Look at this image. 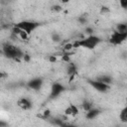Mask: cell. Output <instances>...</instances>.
Segmentation results:
<instances>
[{"mask_svg":"<svg viewBox=\"0 0 127 127\" xmlns=\"http://www.w3.org/2000/svg\"><path fill=\"white\" fill-rule=\"evenodd\" d=\"M126 38H127V33H120L115 30L110 37V43L113 45H120L126 40Z\"/></svg>","mask_w":127,"mask_h":127,"instance_id":"cell-4","label":"cell"},{"mask_svg":"<svg viewBox=\"0 0 127 127\" xmlns=\"http://www.w3.org/2000/svg\"><path fill=\"white\" fill-rule=\"evenodd\" d=\"M86 33H88L89 34V36L92 34V29L91 28H86Z\"/></svg>","mask_w":127,"mask_h":127,"instance_id":"cell-29","label":"cell"},{"mask_svg":"<svg viewBox=\"0 0 127 127\" xmlns=\"http://www.w3.org/2000/svg\"><path fill=\"white\" fill-rule=\"evenodd\" d=\"M64 87L59 83V82H56L52 85V90H51V94H50V99H53V98H56L58 97L63 91H64Z\"/></svg>","mask_w":127,"mask_h":127,"instance_id":"cell-6","label":"cell"},{"mask_svg":"<svg viewBox=\"0 0 127 127\" xmlns=\"http://www.w3.org/2000/svg\"><path fill=\"white\" fill-rule=\"evenodd\" d=\"M53 41H54V42H60V41H61L60 36H59L58 34H54V35H53Z\"/></svg>","mask_w":127,"mask_h":127,"instance_id":"cell-19","label":"cell"},{"mask_svg":"<svg viewBox=\"0 0 127 127\" xmlns=\"http://www.w3.org/2000/svg\"><path fill=\"white\" fill-rule=\"evenodd\" d=\"M7 76V73H5V72H2V71H0V79H2V78H5Z\"/></svg>","mask_w":127,"mask_h":127,"instance_id":"cell-25","label":"cell"},{"mask_svg":"<svg viewBox=\"0 0 127 127\" xmlns=\"http://www.w3.org/2000/svg\"><path fill=\"white\" fill-rule=\"evenodd\" d=\"M53 10H55V11H60V10H62V8H61V6H53Z\"/></svg>","mask_w":127,"mask_h":127,"instance_id":"cell-26","label":"cell"},{"mask_svg":"<svg viewBox=\"0 0 127 127\" xmlns=\"http://www.w3.org/2000/svg\"><path fill=\"white\" fill-rule=\"evenodd\" d=\"M51 122L53 123V124H55V125H58V126H62L63 124H64V121L62 120V119H59V118H56V119H52L51 120Z\"/></svg>","mask_w":127,"mask_h":127,"instance_id":"cell-16","label":"cell"},{"mask_svg":"<svg viewBox=\"0 0 127 127\" xmlns=\"http://www.w3.org/2000/svg\"><path fill=\"white\" fill-rule=\"evenodd\" d=\"M119 117H120V120H121L123 123L127 122V108H126V107H124V108L121 110V112H120V114H119Z\"/></svg>","mask_w":127,"mask_h":127,"instance_id":"cell-13","label":"cell"},{"mask_svg":"<svg viewBox=\"0 0 127 127\" xmlns=\"http://www.w3.org/2000/svg\"><path fill=\"white\" fill-rule=\"evenodd\" d=\"M66 71H67L69 76H72V75L74 76V74L76 73V66H75V64L73 63H68V65L66 67Z\"/></svg>","mask_w":127,"mask_h":127,"instance_id":"cell-11","label":"cell"},{"mask_svg":"<svg viewBox=\"0 0 127 127\" xmlns=\"http://www.w3.org/2000/svg\"><path fill=\"white\" fill-rule=\"evenodd\" d=\"M100 42H101V39H100L99 37L90 35V36H88V37H86V38H84V39L75 41L72 45H73V48L82 47V48H84V49L92 50V49H94Z\"/></svg>","mask_w":127,"mask_h":127,"instance_id":"cell-1","label":"cell"},{"mask_svg":"<svg viewBox=\"0 0 127 127\" xmlns=\"http://www.w3.org/2000/svg\"><path fill=\"white\" fill-rule=\"evenodd\" d=\"M2 51H3V54L9 58V59H12V60H15V61H20L21 59H23L24 57V53L16 46L12 45V44H5L2 48Z\"/></svg>","mask_w":127,"mask_h":127,"instance_id":"cell-2","label":"cell"},{"mask_svg":"<svg viewBox=\"0 0 127 127\" xmlns=\"http://www.w3.org/2000/svg\"><path fill=\"white\" fill-rule=\"evenodd\" d=\"M39 23H36V22H32V21H22V22H19L17 24H15V27L19 28L20 30L26 32L28 35L31 34L35 29H37L39 27Z\"/></svg>","mask_w":127,"mask_h":127,"instance_id":"cell-3","label":"cell"},{"mask_svg":"<svg viewBox=\"0 0 127 127\" xmlns=\"http://www.w3.org/2000/svg\"><path fill=\"white\" fill-rule=\"evenodd\" d=\"M87 82H88L95 90H97V91H99V92H105V91H107V90L110 88V85H109V84H105V83L100 82V81H98V80H96V79H88Z\"/></svg>","mask_w":127,"mask_h":127,"instance_id":"cell-5","label":"cell"},{"mask_svg":"<svg viewBox=\"0 0 127 127\" xmlns=\"http://www.w3.org/2000/svg\"><path fill=\"white\" fill-rule=\"evenodd\" d=\"M62 60L64 61V62H68L69 63V58H68V55H64L62 57Z\"/></svg>","mask_w":127,"mask_h":127,"instance_id":"cell-20","label":"cell"},{"mask_svg":"<svg viewBox=\"0 0 127 127\" xmlns=\"http://www.w3.org/2000/svg\"><path fill=\"white\" fill-rule=\"evenodd\" d=\"M23 60H24L25 62H29V61H30V57H29V55H24Z\"/></svg>","mask_w":127,"mask_h":127,"instance_id":"cell-24","label":"cell"},{"mask_svg":"<svg viewBox=\"0 0 127 127\" xmlns=\"http://www.w3.org/2000/svg\"><path fill=\"white\" fill-rule=\"evenodd\" d=\"M105 12H109V9L107 7H102L101 8V13H105Z\"/></svg>","mask_w":127,"mask_h":127,"instance_id":"cell-27","label":"cell"},{"mask_svg":"<svg viewBox=\"0 0 127 127\" xmlns=\"http://www.w3.org/2000/svg\"><path fill=\"white\" fill-rule=\"evenodd\" d=\"M7 126H8V124H7L5 121L0 120V127H7Z\"/></svg>","mask_w":127,"mask_h":127,"instance_id":"cell-22","label":"cell"},{"mask_svg":"<svg viewBox=\"0 0 127 127\" xmlns=\"http://www.w3.org/2000/svg\"><path fill=\"white\" fill-rule=\"evenodd\" d=\"M120 4L123 8H127V1H120Z\"/></svg>","mask_w":127,"mask_h":127,"instance_id":"cell-23","label":"cell"},{"mask_svg":"<svg viewBox=\"0 0 127 127\" xmlns=\"http://www.w3.org/2000/svg\"><path fill=\"white\" fill-rule=\"evenodd\" d=\"M96 80H98V81H100V82H103V83H105V84H109V83L112 81L111 77L108 76V75H101V76H98V77L96 78Z\"/></svg>","mask_w":127,"mask_h":127,"instance_id":"cell-12","label":"cell"},{"mask_svg":"<svg viewBox=\"0 0 127 127\" xmlns=\"http://www.w3.org/2000/svg\"><path fill=\"white\" fill-rule=\"evenodd\" d=\"M78 112H79L78 108H77L75 105H73V104H70V105H69L68 107H66L65 110H64V114H65L66 116H75V115L78 114Z\"/></svg>","mask_w":127,"mask_h":127,"instance_id":"cell-9","label":"cell"},{"mask_svg":"<svg viewBox=\"0 0 127 127\" xmlns=\"http://www.w3.org/2000/svg\"><path fill=\"white\" fill-rule=\"evenodd\" d=\"M28 87L31 88V89H34V90H39L42 85H43V79L41 77H36V78H33L31 79L28 83H27Z\"/></svg>","mask_w":127,"mask_h":127,"instance_id":"cell-7","label":"cell"},{"mask_svg":"<svg viewBox=\"0 0 127 127\" xmlns=\"http://www.w3.org/2000/svg\"><path fill=\"white\" fill-rule=\"evenodd\" d=\"M72 48H73V45H72L71 43H69V44L64 45V49L65 51H69V50H71Z\"/></svg>","mask_w":127,"mask_h":127,"instance_id":"cell-18","label":"cell"},{"mask_svg":"<svg viewBox=\"0 0 127 127\" xmlns=\"http://www.w3.org/2000/svg\"><path fill=\"white\" fill-rule=\"evenodd\" d=\"M100 113V110L97 108H91L90 110L86 111V118L87 119H93Z\"/></svg>","mask_w":127,"mask_h":127,"instance_id":"cell-10","label":"cell"},{"mask_svg":"<svg viewBox=\"0 0 127 127\" xmlns=\"http://www.w3.org/2000/svg\"><path fill=\"white\" fill-rule=\"evenodd\" d=\"M22 40H27L28 39V34L26 33V32H24V31H22L21 30V32L19 33V35H18Z\"/></svg>","mask_w":127,"mask_h":127,"instance_id":"cell-17","label":"cell"},{"mask_svg":"<svg viewBox=\"0 0 127 127\" xmlns=\"http://www.w3.org/2000/svg\"><path fill=\"white\" fill-rule=\"evenodd\" d=\"M17 104H18V106H19L21 109H23V110H28V109H30V108L32 107V102H31L28 98H26V97L20 98V99L17 101Z\"/></svg>","mask_w":127,"mask_h":127,"instance_id":"cell-8","label":"cell"},{"mask_svg":"<svg viewBox=\"0 0 127 127\" xmlns=\"http://www.w3.org/2000/svg\"><path fill=\"white\" fill-rule=\"evenodd\" d=\"M49 60H50V62H52V63L57 62V58H56V57H53V56H52V57H50V59H49Z\"/></svg>","mask_w":127,"mask_h":127,"instance_id":"cell-28","label":"cell"},{"mask_svg":"<svg viewBox=\"0 0 127 127\" xmlns=\"http://www.w3.org/2000/svg\"><path fill=\"white\" fill-rule=\"evenodd\" d=\"M116 31L120 33H127V25L126 24H118L116 27Z\"/></svg>","mask_w":127,"mask_h":127,"instance_id":"cell-14","label":"cell"},{"mask_svg":"<svg viewBox=\"0 0 127 127\" xmlns=\"http://www.w3.org/2000/svg\"><path fill=\"white\" fill-rule=\"evenodd\" d=\"M61 127H77V126H75V125H73V124H66V123H64Z\"/></svg>","mask_w":127,"mask_h":127,"instance_id":"cell-21","label":"cell"},{"mask_svg":"<svg viewBox=\"0 0 127 127\" xmlns=\"http://www.w3.org/2000/svg\"><path fill=\"white\" fill-rule=\"evenodd\" d=\"M82 108H83L85 111H88V110H90V109L92 108V104H91L90 102H88V101H84V102L82 103Z\"/></svg>","mask_w":127,"mask_h":127,"instance_id":"cell-15","label":"cell"}]
</instances>
